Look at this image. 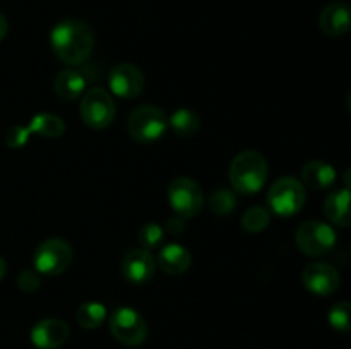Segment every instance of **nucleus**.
I'll return each mask as SVG.
<instances>
[{
	"label": "nucleus",
	"mask_w": 351,
	"mask_h": 349,
	"mask_svg": "<svg viewBox=\"0 0 351 349\" xmlns=\"http://www.w3.org/2000/svg\"><path fill=\"white\" fill-rule=\"evenodd\" d=\"M50 47L65 65H81L95 50V33L81 19H64L50 31Z\"/></svg>",
	"instance_id": "obj_1"
},
{
	"label": "nucleus",
	"mask_w": 351,
	"mask_h": 349,
	"mask_svg": "<svg viewBox=\"0 0 351 349\" xmlns=\"http://www.w3.org/2000/svg\"><path fill=\"white\" fill-rule=\"evenodd\" d=\"M267 174V161L263 154L257 151H242L233 157L228 177L233 190L252 195L266 185Z\"/></svg>",
	"instance_id": "obj_2"
},
{
	"label": "nucleus",
	"mask_w": 351,
	"mask_h": 349,
	"mask_svg": "<svg viewBox=\"0 0 351 349\" xmlns=\"http://www.w3.org/2000/svg\"><path fill=\"white\" fill-rule=\"evenodd\" d=\"M305 188L298 178H278L267 192V204L280 218H291L298 214L305 204Z\"/></svg>",
	"instance_id": "obj_3"
},
{
	"label": "nucleus",
	"mask_w": 351,
	"mask_h": 349,
	"mask_svg": "<svg viewBox=\"0 0 351 349\" xmlns=\"http://www.w3.org/2000/svg\"><path fill=\"white\" fill-rule=\"evenodd\" d=\"M127 130L137 142H154L167 133L168 116L158 106L143 105L129 115Z\"/></svg>",
	"instance_id": "obj_4"
},
{
	"label": "nucleus",
	"mask_w": 351,
	"mask_h": 349,
	"mask_svg": "<svg viewBox=\"0 0 351 349\" xmlns=\"http://www.w3.org/2000/svg\"><path fill=\"white\" fill-rule=\"evenodd\" d=\"M74 252L69 242L62 238H47L33 253L34 270L45 276H60L71 267Z\"/></svg>",
	"instance_id": "obj_5"
},
{
	"label": "nucleus",
	"mask_w": 351,
	"mask_h": 349,
	"mask_svg": "<svg viewBox=\"0 0 351 349\" xmlns=\"http://www.w3.org/2000/svg\"><path fill=\"white\" fill-rule=\"evenodd\" d=\"M81 118L89 129L103 130L110 127L115 120L117 106L112 94L103 88H91L82 94L79 106Z\"/></svg>",
	"instance_id": "obj_6"
},
{
	"label": "nucleus",
	"mask_w": 351,
	"mask_h": 349,
	"mask_svg": "<svg viewBox=\"0 0 351 349\" xmlns=\"http://www.w3.org/2000/svg\"><path fill=\"white\" fill-rule=\"evenodd\" d=\"M108 327L113 337L127 348H137L147 337V324L143 315L130 307H120L112 311Z\"/></svg>",
	"instance_id": "obj_7"
},
{
	"label": "nucleus",
	"mask_w": 351,
	"mask_h": 349,
	"mask_svg": "<svg viewBox=\"0 0 351 349\" xmlns=\"http://www.w3.org/2000/svg\"><path fill=\"white\" fill-rule=\"evenodd\" d=\"M338 242V235L331 224L322 221H305L295 233L298 250L308 257H322L331 252Z\"/></svg>",
	"instance_id": "obj_8"
},
{
	"label": "nucleus",
	"mask_w": 351,
	"mask_h": 349,
	"mask_svg": "<svg viewBox=\"0 0 351 349\" xmlns=\"http://www.w3.org/2000/svg\"><path fill=\"white\" fill-rule=\"evenodd\" d=\"M168 201L175 214L184 219H191L204 207V192L201 185L192 178L177 177L168 185Z\"/></svg>",
	"instance_id": "obj_9"
},
{
	"label": "nucleus",
	"mask_w": 351,
	"mask_h": 349,
	"mask_svg": "<svg viewBox=\"0 0 351 349\" xmlns=\"http://www.w3.org/2000/svg\"><path fill=\"white\" fill-rule=\"evenodd\" d=\"M302 281H304V286L315 296H329L338 291L341 276L331 263L312 262L304 269Z\"/></svg>",
	"instance_id": "obj_10"
},
{
	"label": "nucleus",
	"mask_w": 351,
	"mask_h": 349,
	"mask_svg": "<svg viewBox=\"0 0 351 349\" xmlns=\"http://www.w3.org/2000/svg\"><path fill=\"white\" fill-rule=\"evenodd\" d=\"M110 91L123 99L137 98L144 89V74L134 64L115 65L108 74Z\"/></svg>",
	"instance_id": "obj_11"
},
{
	"label": "nucleus",
	"mask_w": 351,
	"mask_h": 349,
	"mask_svg": "<svg viewBox=\"0 0 351 349\" xmlns=\"http://www.w3.org/2000/svg\"><path fill=\"white\" fill-rule=\"evenodd\" d=\"M122 276L132 284H146L153 279L156 272V260L149 250L136 248L123 255L120 263Z\"/></svg>",
	"instance_id": "obj_12"
},
{
	"label": "nucleus",
	"mask_w": 351,
	"mask_h": 349,
	"mask_svg": "<svg viewBox=\"0 0 351 349\" xmlns=\"http://www.w3.org/2000/svg\"><path fill=\"white\" fill-rule=\"evenodd\" d=\"M71 328L60 318H43L31 328V342L38 349H58L69 341Z\"/></svg>",
	"instance_id": "obj_13"
},
{
	"label": "nucleus",
	"mask_w": 351,
	"mask_h": 349,
	"mask_svg": "<svg viewBox=\"0 0 351 349\" xmlns=\"http://www.w3.org/2000/svg\"><path fill=\"white\" fill-rule=\"evenodd\" d=\"M319 27L331 38H339L351 31V5L345 2H332L322 9Z\"/></svg>",
	"instance_id": "obj_14"
},
{
	"label": "nucleus",
	"mask_w": 351,
	"mask_h": 349,
	"mask_svg": "<svg viewBox=\"0 0 351 349\" xmlns=\"http://www.w3.org/2000/svg\"><path fill=\"white\" fill-rule=\"evenodd\" d=\"M324 214L332 224L351 226V190L350 188H336L326 197Z\"/></svg>",
	"instance_id": "obj_15"
},
{
	"label": "nucleus",
	"mask_w": 351,
	"mask_h": 349,
	"mask_svg": "<svg viewBox=\"0 0 351 349\" xmlns=\"http://www.w3.org/2000/svg\"><path fill=\"white\" fill-rule=\"evenodd\" d=\"M158 263H160L161 270L171 276H180L185 274L192 266V255L185 246L178 245V243H170L165 245L158 253Z\"/></svg>",
	"instance_id": "obj_16"
},
{
	"label": "nucleus",
	"mask_w": 351,
	"mask_h": 349,
	"mask_svg": "<svg viewBox=\"0 0 351 349\" xmlns=\"http://www.w3.org/2000/svg\"><path fill=\"white\" fill-rule=\"evenodd\" d=\"M302 180L308 188L326 190L331 188L336 181V170L322 159H312L302 168Z\"/></svg>",
	"instance_id": "obj_17"
},
{
	"label": "nucleus",
	"mask_w": 351,
	"mask_h": 349,
	"mask_svg": "<svg viewBox=\"0 0 351 349\" xmlns=\"http://www.w3.org/2000/svg\"><path fill=\"white\" fill-rule=\"evenodd\" d=\"M55 94L64 101H74L86 91V77L75 68H64L53 81Z\"/></svg>",
	"instance_id": "obj_18"
},
{
	"label": "nucleus",
	"mask_w": 351,
	"mask_h": 349,
	"mask_svg": "<svg viewBox=\"0 0 351 349\" xmlns=\"http://www.w3.org/2000/svg\"><path fill=\"white\" fill-rule=\"evenodd\" d=\"M27 127L33 133L40 137H47V139H57V137L65 133L64 120L60 116L53 115V113H38L27 123Z\"/></svg>",
	"instance_id": "obj_19"
},
{
	"label": "nucleus",
	"mask_w": 351,
	"mask_h": 349,
	"mask_svg": "<svg viewBox=\"0 0 351 349\" xmlns=\"http://www.w3.org/2000/svg\"><path fill=\"white\" fill-rule=\"evenodd\" d=\"M168 129L173 130L178 137H192L201 129V120L192 109L178 108L168 116Z\"/></svg>",
	"instance_id": "obj_20"
},
{
	"label": "nucleus",
	"mask_w": 351,
	"mask_h": 349,
	"mask_svg": "<svg viewBox=\"0 0 351 349\" xmlns=\"http://www.w3.org/2000/svg\"><path fill=\"white\" fill-rule=\"evenodd\" d=\"M75 320L82 328H98L105 324L106 320V308L105 305L98 301H86L77 308Z\"/></svg>",
	"instance_id": "obj_21"
},
{
	"label": "nucleus",
	"mask_w": 351,
	"mask_h": 349,
	"mask_svg": "<svg viewBox=\"0 0 351 349\" xmlns=\"http://www.w3.org/2000/svg\"><path fill=\"white\" fill-rule=\"evenodd\" d=\"M271 214L267 209L261 207V205H252L243 212L240 224L247 233H261L267 228L269 224Z\"/></svg>",
	"instance_id": "obj_22"
},
{
	"label": "nucleus",
	"mask_w": 351,
	"mask_h": 349,
	"mask_svg": "<svg viewBox=\"0 0 351 349\" xmlns=\"http://www.w3.org/2000/svg\"><path fill=\"white\" fill-rule=\"evenodd\" d=\"M209 205L211 211L218 216H228L230 212L235 211L237 207V197L230 188L219 187L216 188L209 198Z\"/></svg>",
	"instance_id": "obj_23"
},
{
	"label": "nucleus",
	"mask_w": 351,
	"mask_h": 349,
	"mask_svg": "<svg viewBox=\"0 0 351 349\" xmlns=\"http://www.w3.org/2000/svg\"><path fill=\"white\" fill-rule=\"evenodd\" d=\"M328 322L335 331L350 332L351 331V303L350 301H338L331 307L328 313Z\"/></svg>",
	"instance_id": "obj_24"
},
{
	"label": "nucleus",
	"mask_w": 351,
	"mask_h": 349,
	"mask_svg": "<svg viewBox=\"0 0 351 349\" xmlns=\"http://www.w3.org/2000/svg\"><path fill=\"white\" fill-rule=\"evenodd\" d=\"M137 238H139L141 246H143L144 250H153L161 245V242H163L165 238V231L160 224H156V222H146V224L139 229Z\"/></svg>",
	"instance_id": "obj_25"
},
{
	"label": "nucleus",
	"mask_w": 351,
	"mask_h": 349,
	"mask_svg": "<svg viewBox=\"0 0 351 349\" xmlns=\"http://www.w3.org/2000/svg\"><path fill=\"white\" fill-rule=\"evenodd\" d=\"M33 135V132L29 130V127L23 125H14L7 130L5 133V144L12 149H21L27 144L29 137Z\"/></svg>",
	"instance_id": "obj_26"
},
{
	"label": "nucleus",
	"mask_w": 351,
	"mask_h": 349,
	"mask_svg": "<svg viewBox=\"0 0 351 349\" xmlns=\"http://www.w3.org/2000/svg\"><path fill=\"white\" fill-rule=\"evenodd\" d=\"M41 279H40V272L34 269H24L21 270L19 276H17V286H19L21 291L24 293H33L40 287Z\"/></svg>",
	"instance_id": "obj_27"
},
{
	"label": "nucleus",
	"mask_w": 351,
	"mask_h": 349,
	"mask_svg": "<svg viewBox=\"0 0 351 349\" xmlns=\"http://www.w3.org/2000/svg\"><path fill=\"white\" fill-rule=\"evenodd\" d=\"M167 229L173 235H182L185 229V219L180 218V216H171L167 221Z\"/></svg>",
	"instance_id": "obj_28"
},
{
	"label": "nucleus",
	"mask_w": 351,
	"mask_h": 349,
	"mask_svg": "<svg viewBox=\"0 0 351 349\" xmlns=\"http://www.w3.org/2000/svg\"><path fill=\"white\" fill-rule=\"evenodd\" d=\"M7 31H9V23H7L3 14H0V41L7 36Z\"/></svg>",
	"instance_id": "obj_29"
},
{
	"label": "nucleus",
	"mask_w": 351,
	"mask_h": 349,
	"mask_svg": "<svg viewBox=\"0 0 351 349\" xmlns=\"http://www.w3.org/2000/svg\"><path fill=\"white\" fill-rule=\"evenodd\" d=\"M343 183L346 185V188H350L351 190V166L346 168L345 173H343Z\"/></svg>",
	"instance_id": "obj_30"
},
{
	"label": "nucleus",
	"mask_w": 351,
	"mask_h": 349,
	"mask_svg": "<svg viewBox=\"0 0 351 349\" xmlns=\"http://www.w3.org/2000/svg\"><path fill=\"white\" fill-rule=\"evenodd\" d=\"M5 274H7V263H5V260H3L2 257H0V281H2L3 277H5Z\"/></svg>",
	"instance_id": "obj_31"
},
{
	"label": "nucleus",
	"mask_w": 351,
	"mask_h": 349,
	"mask_svg": "<svg viewBox=\"0 0 351 349\" xmlns=\"http://www.w3.org/2000/svg\"><path fill=\"white\" fill-rule=\"evenodd\" d=\"M346 103H348V108H350V112H351V91H350V94H348V99H346Z\"/></svg>",
	"instance_id": "obj_32"
},
{
	"label": "nucleus",
	"mask_w": 351,
	"mask_h": 349,
	"mask_svg": "<svg viewBox=\"0 0 351 349\" xmlns=\"http://www.w3.org/2000/svg\"><path fill=\"white\" fill-rule=\"evenodd\" d=\"M350 255H351V245H350Z\"/></svg>",
	"instance_id": "obj_33"
}]
</instances>
